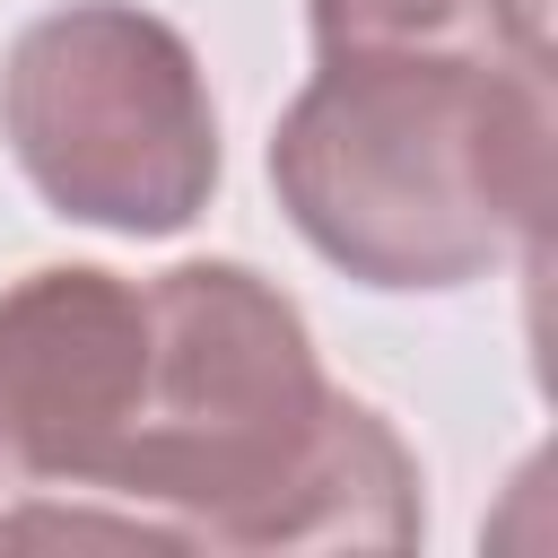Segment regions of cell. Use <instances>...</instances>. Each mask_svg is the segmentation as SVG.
Segmentation results:
<instances>
[{
  "label": "cell",
  "mask_w": 558,
  "mask_h": 558,
  "mask_svg": "<svg viewBox=\"0 0 558 558\" xmlns=\"http://www.w3.org/2000/svg\"><path fill=\"white\" fill-rule=\"evenodd\" d=\"M270 183L296 235L366 288H462L541 262L558 201L549 61L323 52L279 113Z\"/></svg>",
  "instance_id": "7a4b0ae2"
},
{
  "label": "cell",
  "mask_w": 558,
  "mask_h": 558,
  "mask_svg": "<svg viewBox=\"0 0 558 558\" xmlns=\"http://www.w3.org/2000/svg\"><path fill=\"white\" fill-rule=\"evenodd\" d=\"M314 52H497V61H549V0H314Z\"/></svg>",
  "instance_id": "5b68a950"
},
{
  "label": "cell",
  "mask_w": 558,
  "mask_h": 558,
  "mask_svg": "<svg viewBox=\"0 0 558 558\" xmlns=\"http://www.w3.org/2000/svg\"><path fill=\"white\" fill-rule=\"evenodd\" d=\"M166 549H410L418 462L384 410L323 384L305 314L244 262L148 279L140 410L96 480Z\"/></svg>",
  "instance_id": "6da1fadb"
},
{
  "label": "cell",
  "mask_w": 558,
  "mask_h": 558,
  "mask_svg": "<svg viewBox=\"0 0 558 558\" xmlns=\"http://www.w3.org/2000/svg\"><path fill=\"white\" fill-rule=\"evenodd\" d=\"M148 366V288L113 270H26L0 296V462L44 488H96Z\"/></svg>",
  "instance_id": "277c9868"
},
{
  "label": "cell",
  "mask_w": 558,
  "mask_h": 558,
  "mask_svg": "<svg viewBox=\"0 0 558 558\" xmlns=\"http://www.w3.org/2000/svg\"><path fill=\"white\" fill-rule=\"evenodd\" d=\"M0 131L61 218L113 235H174L218 192L201 61L131 0H70L35 17L0 70Z\"/></svg>",
  "instance_id": "3957f363"
}]
</instances>
